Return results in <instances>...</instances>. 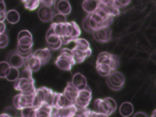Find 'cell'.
I'll list each match as a JSON object with an SVG mask.
<instances>
[{"label": "cell", "mask_w": 156, "mask_h": 117, "mask_svg": "<svg viewBox=\"0 0 156 117\" xmlns=\"http://www.w3.org/2000/svg\"><path fill=\"white\" fill-rule=\"evenodd\" d=\"M79 92V91L74 86L73 83L71 82L68 83L66 87L64 90L63 94L67 100L74 103L78 96Z\"/></svg>", "instance_id": "obj_12"}, {"label": "cell", "mask_w": 156, "mask_h": 117, "mask_svg": "<svg viewBox=\"0 0 156 117\" xmlns=\"http://www.w3.org/2000/svg\"><path fill=\"white\" fill-rule=\"evenodd\" d=\"M82 27L83 28V29L88 32H90V33H93L94 32V30L91 28V27L89 25V23H88V18L86 16L84 20H83V23H82Z\"/></svg>", "instance_id": "obj_43"}, {"label": "cell", "mask_w": 156, "mask_h": 117, "mask_svg": "<svg viewBox=\"0 0 156 117\" xmlns=\"http://www.w3.org/2000/svg\"><path fill=\"white\" fill-rule=\"evenodd\" d=\"M50 27H52L55 32L60 37H69L73 32V25L71 22L64 23H52Z\"/></svg>", "instance_id": "obj_5"}, {"label": "cell", "mask_w": 156, "mask_h": 117, "mask_svg": "<svg viewBox=\"0 0 156 117\" xmlns=\"http://www.w3.org/2000/svg\"><path fill=\"white\" fill-rule=\"evenodd\" d=\"M66 99L63 93L54 92V98L52 101V107L56 108H62L66 105Z\"/></svg>", "instance_id": "obj_23"}, {"label": "cell", "mask_w": 156, "mask_h": 117, "mask_svg": "<svg viewBox=\"0 0 156 117\" xmlns=\"http://www.w3.org/2000/svg\"><path fill=\"white\" fill-rule=\"evenodd\" d=\"M6 13H7L6 11L0 12V21L4 22L5 19H6Z\"/></svg>", "instance_id": "obj_49"}, {"label": "cell", "mask_w": 156, "mask_h": 117, "mask_svg": "<svg viewBox=\"0 0 156 117\" xmlns=\"http://www.w3.org/2000/svg\"><path fill=\"white\" fill-rule=\"evenodd\" d=\"M48 44L49 46V48L52 50H57L62 47L63 43H62V40H60V41H58L55 43H48Z\"/></svg>", "instance_id": "obj_44"}, {"label": "cell", "mask_w": 156, "mask_h": 117, "mask_svg": "<svg viewBox=\"0 0 156 117\" xmlns=\"http://www.w3.org/2000/svg\"><path fill=\"white\" fill-rule=\"evenodd\" d=\"M74 42L76 44L75 46L82 51H86L90 48L88 41L85 39L78 38L74 40Z\"/></svg>", "instance_id": "obj_31"}, {"label": "cell", "mask_w": 156, "mask_h": 117, "mask_svg": "<svg viewBox=\"0 0 156 117\" xmlns=\"http://www.w3.org/2000/svg\"><path fill=\"white\" fill-rule=\"evenodd\" d=\"M94 108L96 112L107 115H110V107L105 99H97L94 101Z\"/></svg>", "instance_id": "obj_14"}, {"label": "cell", "mask_w": 156, "mask_h": 117, "mask_svg": "<svg viewBox=\"0 0 156 117\" xmlns=\"http://www.w3.org/2000/svg\"><path fill=\"white\" fill-rule=\"evenodd\" d=\"M54 5L59 13L65 15L69 14L71 11V7L68 0H55Z\"/></svg>", "instance_id": "obj_15"}, {"label": "cell", "mask_w": 156, "mask_h": 117, "mask_svg": "<svg viewBox=\"0 0 156 117\" xmlns=\"http://www.w3.org/2000/svg\"><path fill=\"white\" fill-rule=\"evenodd\" d=\"M33 54L40 59L42 65L46 64L51 58L50 50L47 48L37 49L33 53Z\"/></svg>", "instance_id": "obj_20"}, {"label": "cell", "mask_w": 156, "mask_h": 117, "mask_svg": "<svg viewBox=\"0 0 156 117\" xmlns=\"http://www.w3.org/2000/svg\"><path fill=\"white\" fill-rule=\"evenodd\" d=\"M7 62L10 65L17 68H21L25 63V59L21 57L17 50L10 51L7 56Z\"/></svg>", "instance_id": "obj_7"}, {"label": "cell", "mask_w": 156, "mask_h": 117, "mask_svg": "<svg viewBox=\"0 0 156 117\" xmlns=\"http://www.w3.org/2000/svg\"><path fill=\"white\" fill-rule=\"evenodd\" d=\"M131 0H113L114 4L118 7H123L130 2Z\"/></svg>", "instance_id": "obj_42"}, {"label": "cell", "mask_w": 156, "mask_h": 117, "mask_svg": "<svg viewBox=\"0 0 156 117\" xmlns=\"http://www.w3.org/2000/svg\"><path fill=\"white\" fill-rule=\"evenodd\" d=\"M24 65L32 72H36L40 69L42 64L40 59L32 54L28 58L25 59Z\"/></svg>", "instance_id": "obj_13"}, {"label": "cell", "mask_w": 156, "mask_h": 117, "mask_svg": "<svg viewBox=\"0 0 156 117\" xmlns=\"http://www.w3.org/2000/svg\"><path fill=\"white\" fill-rule=\"evenodd\" d=\"M72 52L76 63H80L83 62L87 57L91 55L92 51L90 48L86 51H82L75 46L72 49Z\"/></svg>", "instance_id": "obj_11"}, {"label": "cell", "mask_w": 156, "mask_h": 117, "mask_svg": "<svg viewBox=\"0 0 156 117\" xmlns=\"http://www.w3.org/2000/svg\"><path fill=\"white\" fill-rule=\"evenodd\" d=\"M48 89V88L44 87H40L36 89L35 95H34V98L32 105V107L37 108L41 104L44 102Z\"/></svg>", "instance_id": "obj_9"}, {"label": "cell", "mask_w": 156, "mask_h": 117, "mask_svg": "<svg viewBox=\"0 0 156 117\" xmlns=\"http://www.w3.org/2000/svg\"><path fill=\"white\" fill-rule=\"evenodd\" d=\"M124 75L119 71H113L110 73L107 79V83L110 88L114 91L121 90L124 84Z\"/></svg>", "instance_id": "obj_2"}, {"label": "cell", "mask_w": 156, "mask_h": 117, "mask_svg": "<svg viewBox=\"0 0 156 117\" xmlns=\"http://www.w3.org/2000/svg\"><path fill=\"white\" fill-rule=\"evenodd\" d=\"M5 30V24L2 21H0V34H3Z\"/></svg>", "instance_id": "obj_48"}, {"label": "cell", "mask_w": 156, "mask_h": 117, "mask_svg": "<svg viewBox=\"0 0 156 117\" xmlns=\"http://www.w3.org/2000/svg\"><path fill=\"white\" fill-rule=\"evenodd\" d=\"M55 65L64 71H70L72 66L76 64L72 49L63 48L60 51V55L55 61Z\"/></svg>", "instance_id": "obj_1"}, {"label": "cell", "mask_w": 156, "mask_h": 117, "mask_svg": "<svg viewBox=\"0 0 156 117\" xmlns=\"http://www.w3.org/2000/svg\"><path fill=\"white\" fill-rule=\"evenodd\" d=\"M38 16L41 21L48 22L52 20L54 13L50 6L43 4L38 10Z\"/></svg>", "instance_id": "obj_10"}, {"label": "cell", "mask_w": 156, "mask_h": 117, "mask_svg": "<svg viewBox=\"0 0 156 117\" xmlns=\"http://www.w3.org/2000/svg\"><path fill=\"white\" fill-rule=\"evenodd\" d=\"M60 40L61 37L55 32L52 27H50L46 34V40L47 43H55Z\"/></svg>", "instance_id": "obj_25"}, {"label": "cell", "mask_w": 156, "mask_h": 117, "mask_svg": "<svg viewBox=\"0 0 156 117\" xmlns=\"http://www.w3.org/2000/svg\"><path fill=\"white\" fill-rule=\"evenodd\" d=\"M1 2V7H0V12H5L6 8H5V4L4 1V0H0Z\"/></svg>", "instance_id": "obj_47"}, {"label": "cell", "mask_w": 156, "mask_h": 117, "mask_svg": "<svg viewBox=\"0 0 156 117\" xmlns=\"http://www.w3.org/2000/svg\"><path fill=\"white\" fill-rule=\"evenodd\" d=\"M72 83L79 91L84 89L88 85L85 77L79 73H76L73 76Z\"/></svg>", "instance_id": "obj_19"}, {"label": "cell", "mask_w": 156, "mask_h": 117, "mask_svg": "<svg viewBox=\"0 0 156 117\" xmlns=\"http://www.w3.org/2000/svg\"><path fill=\"white\" fill-rule=\"evenodd\" d=\"M20 19V15L18 11L14 9L9 10L6 13V20L12 24L17 23Z\"/></svg>", "instance_id": "obj_27"}, {"label": "cell", "mask_w": 156, "mask_h": 117, "mask_svg": "<svg viewBox=\"0 0 156 117\" xmlns=\"http://www.w3.org/2000/svg\"><path fill=\"white\" fill-rule=\"evenodd\" d=\"M77 110V106L73 104L70 105L64 106L62 108H52L51 116L57 117H71L74 116Z\"/></svg>", "instance_id": "obj_6"}, {"label": "cell", "mask_w": 156, "mask_h": 117, "mask_svg": "<svg viewBox=\"0 0 156 117\" xmlns=\"http://www.w3.org/2000/svg\"><path fill=\"white\" fill-rule=\"evenodd\" d=\"M20 76V72L17 68L11 66L7 75L5 77V79L10 82L16 81Z\"/></svg>", "instance_id": "obj_28"}, {"label": "cell", "mask_w": 156, "mask_h": 117, "mask_svg": "<svg viewBox=\"0 0 156 117\" xmlns=\"http://www.w3.org/2000/svg\"><path fill=\"white\" fill-rule=\"evenodd\" d=\"M18 45H19V46L23 49H29L32 48V47L33 46V43L28 44V45H21V44H18Z\"/></svg>", "instance_id": "obj_50"}, {"label": "cell", "mask_w": 156, "mask_h": 117, "mask_svg": "<svg viewBox=\"0 0 156 117\" xmlns=\"http://www.w3.org/2000/svg\"><path fill=\"white\" fill-rule=\"evenodd\" d=\"M13 104L15 108L21 110L27 106H31L26 96L20 93L15 96L13 99Z\"/></svg>", "instance_id": "obj_18"}, {"label": "cell", "mask_w": 156, "mask_h": 117, "mask_svg": "<svg viewBox=\"0 0 156 117\" xmlns=\"http://www.w3.org/2000/svg\"><path fill=\"white\" fill-rule=\"evenodd\" d=\"M71 23L73 25L72 34L69 37H61V40H62L63 44H67L69 43H70L71 41H74L77 38H78V37L80 35L81 31H80L79 26L74 21H71Z\"/></svg>", "instance_id": "obj_17"}, {"label": "cell", "mask_w": 156, "mask_h": 117, "mask_svg": "<svg viewBox=\"0 0 156 117\" xmlns=\"http://www.w3.org/2000/svg\"><path fill=\"white\" fill-rule=\"evenodd\" d=\"M25 36H29V37H32V35L31 33L29 30H22L18 33L17 38L20 39V38H21L23 37H25Z\"/></svg>", "instance_id": "obj_45"}, {"label": "cell", "mask_w": 156, "mask_h": 117, "mask_svg": "<svg viewBox=\"0 0 156 117\" xmlns=\"http://www.w3.org/2000/svg\"><path fill=\"white\" fill-rule=\"evenodd\" d=\"M133 111V105L129 102H124L120 105L119 113L123 116L126 117L130 116L132 113Z\"/></svg>", "instance_id": "obj_26"}, {"label": "cell", "mask_w": 156, "mask_h": 117, "mask_svg": "<svg viewBox=\"0 0 156 117\" xmlns=\"http://www.w3.org/2000/svg\"><path fill=\"white\" fill-rule=\"evenodd\" d=\"M99 5V0H85L82 3L83 9L88 13H91L96 11Z\"/></svg>", "instance_id": "obj_22"}, {"label": "cell", "mask_w": 156, "mask_h": 117, "mask_svg": "<svg viewBox=\"0 0 156 117\" xmlns=\"http://www.w3.org/2000/svg\"><path fill=\"white\" fill-rule=\"evenodd\" d=\"M119 57L114 54H111V58H110V62L109 63V65L112 69V71L116 70L119 65Z\"/></svg>", "instance_id": "obj_36"}, {"label": "cell", "mask_w": 156, "mask_h": 117, "mask_svg": "<svg viewBox=\"0 0 156 117\" xmlns=\"http://www.w3.org/2000/svg\"><path fill=\"white\" fill-rule=\"evenodd\" d=\"M20 77L26 78V79L29 80L31 82H35V81H34L33 77H32V71L30 69H29L26 67L21 73Z\"/></svg>", "instance_id": "obj_37"}, {"label": "cell", "mask_w": 156, "mask_h": 117, "mask_svg": "<svg viewBox=\"0 0 156 117\" xmlns=\"http://www.w3.org/2000/svg\"><path fill=\"white\" fill-rule=\"evenodd\" d=\"M14 88L20 92H31L35 93L36 91L34 82L23 77H20L15 81Z\"/></svg>", "instance_id": "obj_4"}, {"label": "cell", "mask_w": 156, "mask_h": 117, "mask_svg": "<svg viewBox=\"0 0 156 117\" xmlns=\"http://www.w3.org/2000/svg\"><path fill=\"white\" fill-rule=\"evenodd\" d=\"M11 66L8 62L2 61L0 63V77L1 78H5Z\"/></svg>", "instance_id": "obj_33"}, {"label": "cell", "mask_w": 156, "mask_h": 117, "mask_svg": "<svg viewBox=\"0 0 156 117\" xmlns=\"http://www.w3.org/2000/svg\"><path fill=\"white\" fill-rule=\"evenodd\" d=\"M16 50L18 51L19 54L21 55V57H23L24 59L28 58L30 55H32L33 54L32 48H30L29 49H23L21 48L19 46V45H18V44H17V47H16Z\"/></svg>", "instance_id": "obj_38"}, {"label": "cell", "mask_w": 156, "mask_h": 117, "mask_svg": "<svg viewBox=\"0 0 156 117\" xmlns=\"http://www.w3.org/2000/svg\"><path fill=\"white\" fill-rule=\"evenodd\" d=\"M0 116L1 117H4V116H7V117H10V116L9 115V114H7V113H2V114H1V115H0Z\"/></svg>", "instance_id": "obj_51"}, {"label": "cell", "mask_w": 156, "mask_h": 117, "mask_svg": "<svg viewBox=\"0 0 156 117\" xmlns=\"http://www.w3.org/2000/svg\"><path fill=\"white\" fill-rule=\"evenodd\" d=\"M53 107L46 102L41 104L36 108L37 117L40 116H51Z\"/></svg>", "instance_id": "obj_21"}, {"label": "cell", "mask_w": 156, "mask_h": 117, "mask_svg": "<svg viewBox=\"0 0 156 117\" xmlns=\"http://www.w3.org/2000/svg\"><path fill=\"white\" fill-rule=\"evenodd\" d=\"M94 38L100 43H106L112 38V30L108 27H101L93 32Z\"/></svg>", "instance_id": "obj_8"}, {"label": "cell", "mask_w": 156, "mask_h": 117, "mask_svg": "<svg viewBox=\"0 0 156 117\" xmlns=\"http://www.w3.org/2000/svg\"><path fill=\"white\" fill-rule=\"evenodd\" d=\"M91 90L87 85L84 89L80 90L78 96L74 102V104L77 107H87L91 100Z\"/></svg>", "instance_id": "obj_3"}, {"label": "cell", "mask_w": 156, "mask_h": 117, "mask_svg": "<svg viewBox=\"0 0 156 117\" xmlns=\"http://www.w3.org/2000/svg\"><path fill=\"white\" fill-rule=\"evenodd\" d=\"M9 43V37L7 34L3 33L0 34V48L1 49L6 47Z\"/></svg>", "instance_id": "obj_41"}, {"label": "cell", "mask_w": 156, "mask_h": 117, "mask_svg": "<svg viewBox=\"0 0 156 117\" xmlns=\"http://www.w3.org/2000/svg\"><path fill=\"white\" fill-rule=\"evenodd\" d=\"M110 58H111V54L107 52H103L99 54L96 63H104L108 64L110 62Z\"/></svg>", "instance_id": "obj_32"}, {"label": "cell", "mask_w": 156, "mask_h": 117, "mask_svg": "<svg viewBox=\"0 0 156 117\" xmlns=\"http://www.w3.org/2000/svg\"><path fill=\"white\" fill-rule=\"evenodd\" d=\"M104 99L107 101V102L108 103V106L110 107V115L113 112H115V111L116 110V107H117L116 103L115 101L112 98L108 97V98H105Z\"/></svg>", "instance_id": "obj_39"}, {"label": "cell", "mask_w": 156, "mask_h": 117, "mask_svg": "<svg viewBox=\"0 0 156 117\" xmlns=\"http://www.w3.org/2000/svg\"><path fill=\"white\" fill-rule=\"evenodd\" d=\"M96 69L98 73L102 76H108L112 73V69L108 64L101 63H96Z\"/></svg>", "instance_id": "obj_24"}, {"label": "cell", "mask_w": 156, "mask_h": 117, "mask_svg": "<svg viewBox=\"0 0 156 117\" xmlns=\"http://www.w3.org/2000/svg\"><path fill=\"white\" fill-rule=\"evenodd\" d=\"M55 0H40V2H41L43 4L48 5V6H52L54 5Z\"/></svg>", "instance_id": "obj_46"}, {"label": "cell", "mask_w": 156, "mask_h": 117, "mask_svg": "<svg viewBox=\"0 0 156 117\" xmlns=\"http://www.w3.org/2000/svg\"><path fill=\"white\" fill-rule=\"evenodd\" d=\"M99 8L102 9L107 14L112 15L113 16L119 14V7H118L114 2H104L99 1Z\"/></svg>", "instance_id": "obj_16"}, {"label": "cell", "mask_w": 156, "mask_h": 117, "mask_svg": "<svg viewBox=\"0 0 156 117\" xmlns=\"http://www.w3.org/2000/svg\"><path fill=\"white\" fill-rule=\"evenodd\" d=\"M21 115L23 117H37L36 108L32 106H27L21 110Z\"/></svg>", "instance_id": "obj_29"}, {"label": "cell", "mask_w": 156, "mask_h": 117, "mask_svg": "<svg viewBox=\"0 0 156 117\" xmlns=\"http://www.w3.org/2000/svg\"><path fill=\"white\" fill-rule=\"evenodd\" d=\"M51 21H52V23H66V15L58 12V13L54 15Z\"/></svg>", "instance_id": "obj_35"}, {"label": "cell", "mask_w": 156, "mask_h": 117, "mask_svg": "<svg viewBox=\"0 0 156 117\" xmlns=\"http://www.w3.org/2000/svg\"><path fill=\"white\" fill-rule=\"evenodd\" d=\"M91 111L87 107H77V110L74 116H81V117H88L90 116Z\"/></svg>", "instance_id": "obj_34"}, {"label": "cell", "mask_w": 156, "mask_h": 117, "mask_svg": "<svg viewBox=\"0 0 156 117\" xmlns=\"http://www.w3.org/2000/svg\"><path fill=\"white\" fill-rule=\"evenodd\" d=\"M33 43V40L32 37L25 36L18 39V44L21 45H28Z\"/></svg>", "instance_id": "obj_40"}, {"label": "cell", "mask_w": 156, "mask_h": 117, "mask_svg": "<svg viewBox=\"0 0 156 117\" xmlns=\"http://www.w3.org/2000/svg\"><path fill=\"white\" fill-rule=\"evenodd\" d=\"M24 7L29 10H35L39 5L40 0H21Z\"/></svg>", "instance_id": "obj_30"}]
</instances>
